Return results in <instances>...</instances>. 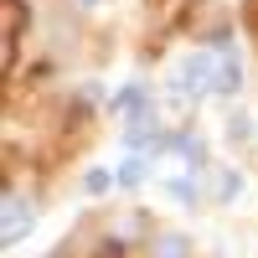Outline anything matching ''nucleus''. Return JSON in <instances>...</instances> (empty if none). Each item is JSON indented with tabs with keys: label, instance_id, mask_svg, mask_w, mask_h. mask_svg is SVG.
<instances>
[{
	"label": "nucleus",
	"instance_id": "3",
	"mask_svg": "<svg viewBox=\"0 0 258 258\" xmlns=\"http://www.w3.org/2000/svg\"><path fill=\"white\" fill-rule=\"evenodd\" d=\"M155 114H150V109H135V114H129V124H124V145L129 150H140V145H150V135H155Z\"/></svg>",
	"mask_w": 258,
	"mask_h": 258
},
{
	"label": "nucleus",
	"instance_id": "4",
	"mask_svg": "<svg viewBox=\"0 0 258 258\" xmlns=\"http://www.w3.org/2000/svg\"><path fill=\"white\" fill-rule=\"evenodd\" d=\"M238 88H243V62L222 52V62H217V88H212V93H222V98H232Z\"/></svg>",
	"mask_w": 258,
	"mask_h": 258
},
{
	"label": "nucleus",
	"instance_id": "10",
	"mask_svg": "<svg viewBox=\"0 0 258 258\" xmlns=\"http://www.w3.org/2000/svg\"><path fill=\"white\" fill-rule=\"evenodd\" d=\"M135 103H140V88H124V93L114 98V114H129V109H135Z\"/></svg>",
	"mask_w": 258,
	"mask_h": 258
},
{
	"label": "nucleus",
	"instance_id": "7",
	"mask_svg": "<svg viewBox=\"0 0 258 258\" xmlns=\"http://www.w3.org/2000/svg\"><path fill=\"white\" fill-rule=\"evenodd\" d=\"M83 186H88L93 197H98V191H109V186H119V181L109 176V170H88V181H83Z\"/></svg>",
	"mask_w": 258,
	"mask_h": 258
},
{
	"label": "nucleus",
	"instance_id": "2",
	"mask_svg": "<svg viewBox=\"0 0 258 258\" xmlns=\"http://www.w3.org/2000/svg\"><path fill=\"white\" fill-rule=\"evenodd\" d=\"M31 227H36V212H31L26 202H21L16 191H6V248H16V243L26 238Z\"/></svg>",
	"mask_w": 258,
	"mask_h": 258
},
{
	"label": "nucleus",
	"instance_id": "6",
	"mask_svg": "<svg viewBox=\"0 0 258 258\" xmlns=\"http://www.w3.org/2000/svg\"><path fill=\"white\" fill-rule=\"evenodd\" d=\"M150 253H155V258H191V243L181 238V232H160Z\"/></svg>",
	"mask_w": 258,
	"mask_h": 258
},
{
	"label": "nucleus",
	"instance_id": "5",
	"mask_svg": "<svg viewBox=\"0 0 258 258\" xmlns=\"http://www.w3.org/2000/svg\"><path fill=\"white\" fill-rule=\"evenodd\" d=\"M145 170H150V160H145V155H129V160H124V165L114 170V181H119L124 191H135V186L145 181Z\"/></svg>",
	"mask_w": 258,
	"mask_h": 258
},
{
	"label": "nucleus",
	"instance_id": "1",
	"mask_svg": "<svg viewBox=\"0 0 258 258\" xmlns=\"http://www.w3.org/2000/svg\"><path fill=\"white\" fill-rule=\"evenodd\" d=\"M217 52H191V57H181V68H176V93L181 98H202V93H212L217 88Z\"/></svg>",
	"mask_w": 258,
	"mask_h": 258
},
{
	"label": "nucleus",
	"instance_id": "9",
	"mask_svg": "<svg viewBox=\"0 0 258 258\" xmlns=\"http://www.w3.org/2000/svg\"><path fill=\"white\" fill-rule=\"evenodd\" d=\"M248 135H253L248 119H243V114H232V119H227V140H248Z\"/></svg>",
	"mask_w": 258,
	"mask_h": 258
},
{
	"label": "nucleus",
	"instance_id": "11",
	"mask_svg": "<svg viewBox=\"0 0 258 258\" xmlns=\"http://www.w3.org/2000/svg\"><path fill=\"white\" fill-rule=\"evenodd\" d=\"M232 191H243V176H222V186H217V197L227 202V197H232Z\"/></svg>",
	"mask_w": 258,
	"mask_h": 258
},
{
	"label": "nucleus",
	"instance_id": "8",
	"mask_svg": "<svg viewBox=\"0 0 258 258\" xmlns=\"http://www.w3.org/2000/svg\"><path fill=\"white\" fill-rule=\"evenodd\" d=\"M165 191H170V197H176V202H186V207H191V202H197V191H191V181H170Z\"/></svg>",
	"mask_w": 258,
	"mask_h": 258
},
{
	"label": "nucleus",
	"instance_id": "12",
	"mask_svg": "<svg viewBox=\"0 0 258 258\" xmlns=\"http://www.w3.org/2000/svg\"><path fill=\"white\" fill-rule=\"evenodd\" d=\"M78 6H83V11H98V6H109V0H78Z\"/></svg>",
	"mask_w": 258,
	"mask_h": 258
}]
</instances>
